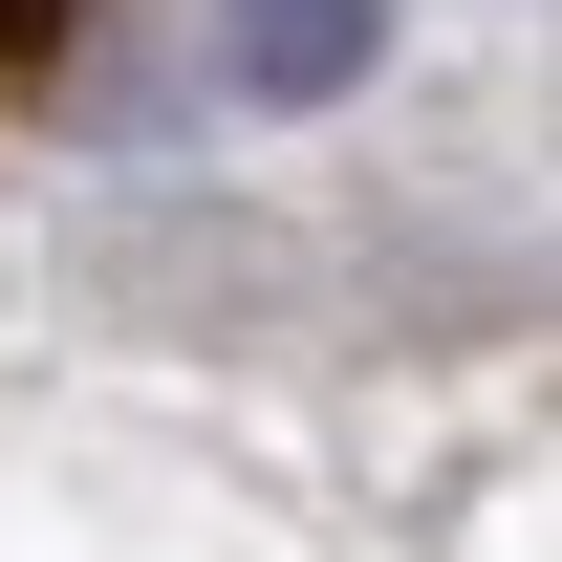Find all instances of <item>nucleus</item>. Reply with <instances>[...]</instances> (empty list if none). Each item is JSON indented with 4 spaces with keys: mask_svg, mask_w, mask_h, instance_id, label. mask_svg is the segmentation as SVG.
<instances>
[{
    "mask_svg": "<svg viewBox=\"0 0 562 562\" xmlns=\"http://www.w3.org/2000/svg\"><path fill=\"white\" fill-rule=\"evenodd\" d=\"M368 44H390V0H216V87L238 109H347Z\"/></svg>",
    "mask_w": 562,
    "mask_h": 562,
    "instance_id": "obj_1",
    "label": "nucleus"
}]
</instances>
